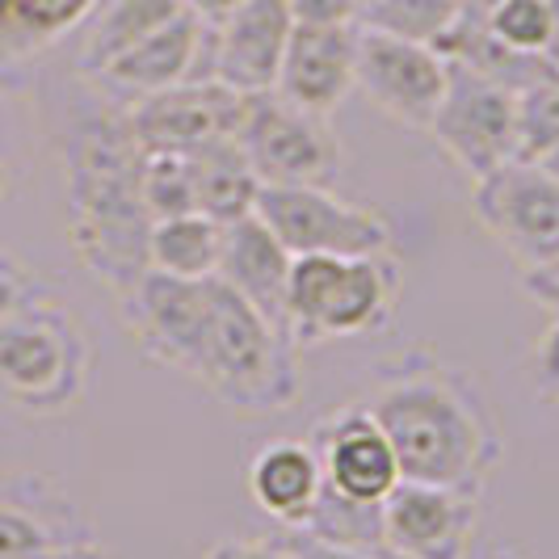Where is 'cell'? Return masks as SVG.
<instances>
[{
    "label": "cell",
    "instance_id": "16",
    "mask_svg": "<svg viewBox=\"0 0 559 559\" xmlns=\"http://www.w3.org/2000/svg\"><path fill=\"white\" fill-rule=\"evenodd\" d=\"M290 29L295 13L286 0H240L211 26V76L240 93H274Z\"/></svg>",
    "mask_w": 559,
    "mask_h": 559
},
{
    "label": "cell",
    "instance_id": "7",
    "mask_svg": "<svg viewBox=\"0 0 559 559\" xmlns=\"http://www.w3.org/2000/svg\"><path fill=\"white\" fill-rule=\"evenodd\" d=\"M450 63L447 97L429 122V140L472 186L518 160V93L479 76L467 63Z\"/></svg>",
    "mask_w": 559,
    "mask_h": 559
},
{
    "label": "cell",
    "instance_id": "30",
    "mask_svg": "<svg viewBox=\"0 0 559 559\" xmlns=\"http://www.w3.org/2000/svg\"><path fill=\"white\" fill-rule=\"evenodd\" d=\"M43 295H47L43 278L29 270L22 257H13V252L0 249V316L26 308V304L43 299Z\"/></svg>",
    "mask_w": 559,
    "mask_h": 559
},
{
    "label": "cell",
    "instance_id": "33",
    "mask_svg": "<svg viewBox=\"0 0 559 559\" xmlns=\"http://www.w3.org/2000/svg\"><path fill=\"white\" fill-rule=\"evenodd\" d=\"M202 559H299L290 547H286V538H224V543H215L211 551Z\"/></svg>",
    "mask_w": 559,
    "mask_h": 559
},
{
    "label": "cell",
    "instance_id": "34",
    "mask_svg": "<svg viewBox=\"0 0 559 559\" xmlns=\"http://www.w3.org/2000/svg\"><path fill=\"white\" fill-rule=\"evenodd\" d=\"M522 290H526V299H534L538 308L559 311V257L551 265H543V270L522 274Z\"/></svg>",
    "mask_w": 559,
    "mask_h": 559
},
{
    "label": "cell",
    "instance_id": "15",
    "mask_svg": "<svg viewBox=\"0 0 559 559\" xmlns=\"http://www.w3.org/2000/svg\"><path fill=\"white\" fill-rule=\"evenodd\" d=\"M97 543L81 501L47 472H0V559Z\"/></svg>",
    "mask_w": 559,
    "mask_h": 559
},
{
    "label": "cell",
    "instance_id": "5",
    "mask_svg": "<svg viewBox=\"0 0 559 559\" xmlns=\"http://www.w3.org/2000/svg\"><path fill=\"white\" fill-rule=\"evenodd\" d=\"M93 345L51 295L0 316V404L26 417H63L88 392Z\"/></svg>",
    "mask_w": 559,
    "mask_h": 559
},
{
    "label": "cell",
    "instance_id": "11",
    "mask_svg": "<svg viewBox=\"0 0 559 559\" xmlns=\"http://www.w3.org/2000/svg\"><path fill=\"white\" fill-rule=\"evenodd\" d=\"M308 442L324 472V492L336 501L383 509L388 492L404 479L383 425L370 417L362 400L341 404L329 417L316 420L308 429Z\"/></svg>",
    "mask_w": 559,
    "mask_h": 559
},
{
    "label": "cell",
    "instance_id": "38",
    "mask_svg": "<svg viewBox=\"0 0 559 559\" xmlns=\"http://www.w3.org/2000/svg\"><path fill=\"white\" fill-rule=\"evenodd\" d=\"M4 194H9V173H4V160H0V202H4Z\"/></svg>",
    "mask_w": 559,
    "mask_h": 559
},
{
    "label": "cell",
    "instance_id": "32",
    "mask_svg": "<svg viewBox=\"0 0 559 559\" xmlns=\"http://www.w3.org/2000/svg\"><path fill=\"white\" fill-rule=\"evenodd\" d=\"M299 26H358L362 0H286Z\"/></svg>",
    "mask_w": 559,
    "mask_h": 559
},
{
    "label": "cell",
    "instance_id": "1",
    "mask_svg": "<svg viewBox=\"0 0 559 559\" xmlns=\"http://www.w3.org/2000/svg\"><path fill=\"white\" fill-rule=\"evenodd\" d=\"M362 404L383 425L400 476L484 497L504 459V429L492 395L467 366L413 345L379 362Z\"/></svg>",
    "mask_w": 559,
    "mask_h": 559
},
{
    "label": "cell",
    "instance_id": "10",
    "mask_svg": "<svg viewBox=\"0 0 559 559\" xmlns=\"http://www.w3.org/2000/svg\"><path fill=\"white\" fill-rule=\"evenodd\" d=\"M450 63L425 43H408L383 29L358 26V72L354 88L383 118L404 131H425L447 97Z\"/></svg>",
    "mask_w": 559,
    "mask_h": 559
},
{
    "label": "cell",
    "instance_id": "4",
    "mask_svg": "<svg viewBox=\"0 0 559 559\" xmlns=\"http://www.w3.org/2000/svg\"><path fill=\"white\" fill-rule=\"evenodd\" d=\"M400 295H404V265L395 252L295 257L286 282V329L299 349L379 336L395 320Z\"/></svg>",
    "mask_w": 559,
    "mask_h": 559
},
{
    "label": "cell",
    "instance_id": "21",
    "mask_svg": "<svg viewBox=\"0 0 559 559\" xmlns=\"http://www.w3.org/2000/svg\"><path fill=\"white\" fill-rule=\"evenodd\" d=\"M290 252L265 219L252 211L245 219L224 227V252H219V278L240 290L265 320L286 329V282H290ZM290 333V329H286Z\"/></svg>",
    "mask_w": 559,
    "mask_h": 559
},
{
    "label": "cell",
    "instance_id": "27",
    "mask_svg": "<svg viewBox=\"0 0 559 559\" xmlns=\"http://www.w3.org/2000/svg\"><path fill=\"white\" fill-rule=\"evenodd\" d=\"M140 190L152 219L190 215L194 211V152H143Z\"/></svg>",
    "mask_w": 559,
    "mask_h": 559
},
{
    "label": "cell",
    "instance_id": "29",
    "mask_svg": "<svg viewBox=\"0 0 559 559\" xmlns=\"http://www.w3.org/2000/svg\"><path fill=\"white\" fill-rule=\"evenodd\" d=\"M531 383H534V395H538L547 408H559V311H556V320L538 333V341H534Z\"/></svg>",
    "mask_w": 559,
    "mask_h": 559
},
{
    "label": "cell",
    "instance_id": "19",
    "mask_svg": "<svg viewBox=\"0 0 559 559\" xmlns=\"http://www.w3.org/2000/svg\"><path fill=\"white\" fill-rule=\"evenodd\" d=\"M102 0H0V93H17Z\"/></svg>",
    "mask_w": 559,
    "mask_h": 559
},
{
    "label": "cell",
    "instance_id": "3",
    "mask_svg": "<svg viewBox=\"0 0 559 559\" xmlns=\"http://www.w3.org/2000/svg\"><path fill=\"white\" fill-rule=\"evenodd\" d=\"M299 354L295 336L265 320L240 290H231L219 274L206 278V324L190 383L236 413H282L299 404Z\"/></svg>",
    "mask_w": 559,
    "mask_h": 559
},
{
    "label": "cell",
    "instance_id": "20",
    "mask_svg": "<svg viewBox=\"0 0 559 559\" xmlns=\"http://www.w3.org/2000/svg\"><path fill=\"white\" fill-rule=\"evenodd\" d=\"M245 488L252 504L282 531H308L324 488V472L308 438H274L249 459Z\"/></svg>",
    "mask_w": 559,
    "mask_h": 559
},
{
    "label": "cell",
    "instance_id": "37",
    "mask_svg": "<svg viewBox=\"0 0 559 559\" xmlns=\"http://www.w3.org/2000/svg\"><path fill=\"white\" fill-rule=\"evenodd\" d=\"M538 165L547 168V173H551V177H559V147H556V152H547V156H543V160H538Z\"/></svg>",
    "mask_w": 559,
    "mask_h": 559
},
{
    "label": "cell",
    "instance_id": "22",
    "mask_svg": "<svg viewBox=\"0 0 559 559\" xmlns=\"http://www.w3.org/2000/svg\"><path fill=\"white\" fill-rule=\"evenodd\" d=\"M181 13L177 0H102L93 17L81 26V51H76V76L93 81L110 68L118 56L140 47L147 34L173 22Z\"/></svg>",
    "mask_w": 559,
    "mask_h": 559
},
{
    "label": "cell",
    "instance_id": "25",
    "mask_svg": "<svg viewBox=\"0 0 559 559\" xmlns=\"http://www.w3.org/2000/svg\"><path fill=\"white\" fill-rule=\"evenodd\" d=\"M459 17H463V0H370L358 13V26L383 29L438 51L442 38L459 26Z\"/></svg>",
    "mask_w": 559,
    "mask_h": 559
},
{
    "label": "cell",
    "instance_id": "18",
    "mask_svg": "<svg viewBox=\"0 0 559 559\" xmlns=\"http://www.w3.org/2000/svg\"><path fill=\"white\" fill-rule=\"evenodd\" d=\"M358 72V26H299L290 29L274 93L290 106L333 118L354 93Z\"/></svg>",
    "mask_w": 559,
    "mask_h": 559
},
{
    "label": "cell",
    "instance_id": "9",
    "mask_svg": "<svg viewBox=\"0 0 559 559\" xmlns=\"http://www.w3.org/2000/svg\"><path fill=\"white\" fill-rule=\"evenodd\" d=\"M472 211L518 274L543 270L559 257V177L538 160H509L476 181Z\"/></svg>",
    "mask_w": 559,
    "mask_h": 559
},
{
    "label": "cell",
    "instance_id": "40",
    "mask_svg": "<svg viewBox=\"0 0 559 559\" xmlns=\"http://www.w3.org/2000/svg\"><path fill=\"white\" fill-rule=\"evenodd\" d=\"M362 4H370V0H362Z\"/></svg>",
    "mask_w": 559,
    "mask_h": 559
},
{
    "label": "cell",
    "instance_id": "36",
    "mask_svg": "<svg viewBox=\"0 0 559 559\" xmlns=\"http://www.w3.org/2000/svg\"><path fill=\"white\" fill-rule=\"evenodd\" d=\"M22 559H106V551L97 543H88V547H72V551H38V556H22Z\"/></svg>",
    "mask_w": 559,
    "mask_h": 559
},
{
    "label": "cell",
    "instance_id": "2",
    "mask_svg": "<svg viewBox=\"0 0 559 559\" xmlns=\"http://www.w3.org/2000/svg\"><path fill=\"white\" fill-rule=\"evenodd\" d=\"M56 143L68 181V245L84 274L118 299L147 274V236L156 224L140 190L143 152L127 122V102L81 81L59 106Z\"/></svg>",
    "mask_w": 559,
    "mask_h": 559
},
{
    "label": "cell",
    "instance_id": "23",
    "mask_svg": "<svg viewBox=\"0 0 559 559\" xmlns=\"http://www.w3.org/2000/svg\"><path fill=\"white\" fill-rule=\"evenodd\" d=\"M261 177L236 140L206 143L194 152V211L215 224H236L257 211Z\"/></svg>",
    "mask_w": 559,
    "mask_h": 559
},
{
    "label": "cell",
    "instance_id": "6",
    "mask_svg": "<svg viewBox=\"0 0 559 559\" xmlns=\"http://www.w3.org/2000/svg\"><path fill=\"white\" fill-rule=\"evenodd\" d=\"M257 215L286 245L290 257L395 252L392 219L374 206L345 202L341 194H333V186H261Z\"/></svg>",
    "mask_w": 559,
    "mask_h": 559
},
{
    "label": "cell",
    "instance_id": "31",
    "mask_svg": "<svg viewBox=\"0 0 559 559\" xmlns=\"http://www.w3.org/2000/svg\"><path fill=\"white\" fill-rule=\"evenodd\" d=\"M282 538L299 559H392L383 547H345V543H329L308 531H282Z\"/></svg>",
    "mask_w": 559,
    "mask_h": 559
},
{
    "label": "cell",
    "instance_id": "39",
    "mask_svg": "<svg viewBox=\"0 0 559 559\" xmlns=\"http://www.w3.org/2000/svg\"><path fill=\"white\" fill-rule=\"evenodd\" d=\"M488 559H522V556H518V551H492Z\"/></svg>",
    "mask_w": 559,
    "mask_h": 559
},
{
    "label": "cell",
    "instance_id": "26",
    "mask_svg": "<svg viewBox=\"0 0 559 559\" xmlns=\"http://www.w3.org/2000/svg\"><path fill=\"white\" fill-rule=\"evenodd\" d=\"M484 26L513 51L547 56L559 63V17L551 0H488Z\"/></svg>",
    "mask_w": 559,
    "mask_h": 559
},
{
    "label": "cell",
    "instance_id": "35",
    "mask_svg": "<svg viewBox=\"0 0 559 559\" xmlns=\"http://www.w3.org/2000/svg\"><path fill=\"white\" fill-rule=\"evenodd\" d=\"M177 4H181V9H190V13H198L206 26H219L240 0H177Z\"/></svg>",
    "mask_w": 559,
    "mask_h": 559
},
{
    "label": "cell",
    "instance_id": "8",
    "mask_svg": "<svg viewBox=\"0 0 559 559\" xmlns=\"http://www.w3.org/2000/svg\"><path fill=\"white\" fill-rule=\"evenodd\" d=\"M236 143L261 186H336L341 140L324 114L290 106L278 93H252Z\"/></svg>",
    "mask_w": 559,
    "mask_h": 559
},
{
    "label": "cell",
    "instance_id": "17",
    "mask_svg": "<svg viewBox=\"0 0 559 559\" xmlns=\"http://www.w3.org/2000/svg\"><path fill=\"white\" fill-rule=\"evenodd\" d=\"M186 81H211V26L190 9H181L173 22L147 34L140 47L114 59L102 76H93V84L114 93L118 102L147 97Z\"/></svg>",
    "mask_w": 559,
    "mask_h": 559
},
{
    "label": "cell",
    "instance_id": "14",
    "mask_svg": "<svg viewBox=\"0 0 559 559\" xmlns=\"http://www.w3.org/2000/svg\"><path fill=\"white\" fill-rule=\"evenodd\" d=\"M118 316L152 366L194 379L202 324H206V278L186 282L147 270L118 295Z\"/></svg>",
    "mask_w": 559,
    "mask_h": 559
},
{
    "label": "cell",
    "instance_id": "12",
    "mask_svg": "<svg viewBox=\"0 0 559 559\" xmlns=\"http://www.w3.org/2000/svg\"><path fill=\"white\" fill-rule=\"evenodd\" d=\"M249 97L252 93H240L215 76L186 81L147 97H131L127 122L143 152H198L206 143L236 140Z\"/></svg>",
    "mask_w": 559,
    "mask_h": 559
},
{
    "label": "cell",
    "instance_id": "24",
    "mask_svg": "<svg viewBox=\"0 0 559 559\" xmlns=\"http://www.w3.org/2000/svg\"><path fill=\"white\" fill-rule=\"evenodd\" d=\"M219 252H224V224L206 215H173L156 219L147 236V270L168 278L202 282L219 274Z\"/></svg>",
    "mask_w": 559,
    "mask_h": 559
},
{
    "label": "cell",
    "instance_id": "13",
    "mask_svg": "<svg viewBox=\"0 0 559 559\" xmlns=\"http://www.w3.org/2000/svg\"><path fill=\"white\" fill-rule=\"evenodd\" d=\"M479 501L459 488L400 479L379 513V547L392 559H472Z\"/></svg>",
    "mask_w": 559,
    "mask_h": 559
},
{
    "label": "cell",
    "instance_id": "28",
    "mask_svg": "<svg viewBox=\"0 0 559 559\" xmlns=\"http://www.w3.org/2000/svg\"><path fill=\"white\" fill-rule=\"evenodd\" d=\"M559 147V68L518 93V160H543Z\"/></svg>",
    "mask_w": 559,
    "mask_h": 559
}]
</instances>
